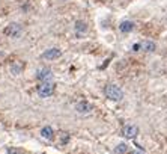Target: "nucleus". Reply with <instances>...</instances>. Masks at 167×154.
<instances>
[{
    "instance_id": "ddd939ff",
    "label": "nucleus",
    "mask_w": 167,
    "mask_h": 154,
    "mask_svg": "<svg viewBox=\"0 0 167 154\" xmlns=\"http://www.w3.org/2000/svg\"><path fill=\"white\" fill-rule=\"evenodd\" d=\"M75 30H77V33H84V32L87 30L86 23H84V21H81V20H78V21L75 23Z\"/></svg>"
},
{
    "instance_id": "9d476101",
    "label": "nucleus",
    "mask_w": 167,
    "mask_h": 154,
    "mask_svg": "<svg viewBox=\"0 0 167 154\" xmlns=\"http://www.w3.org/2000/svg\"><path fill=\"white\" fill-rule=\"evenodd\" d=\"M23 68H24V64L23 62H14L12 65H11V73L12 74H20L21 71H23Z\"/></svg>"
},
{
    "instance_id": "f257e3e1",
    "label": "nucleus",
    "mask_w": 167,
    "mask_h": 154,
    "mask_svg": "<svg viewBox=\"0 0 167 154\" xmlns=\"http://www.w3.org/2000/svg\"><path fill=\"white\" fill-rule=\"evenodd\" d=\"M104 94L108 100L111 101H120L123 98V92L120 91V88H117L116 85H107L104 88Z\"/></svg>"
},
{
    "instance_id": "1a4fd4ad",
    "label": "nucleus",
    "mask_w": 167,
    "mask_h": 154,
    "mask_svg": "<svg viewBox=\"0 0 167 154\" xmlns=\"http://www.w3.org/2000/svg\"><path fill=\"white\" fill-rule=\"evenodd\" d=\"M132 29H134V24H132L131 21H128V20H125V21H122V23L119 24V30H120L122 33H129Z\"/></svg>"
},
{
    "instance_id": "0eeeda50",
    "label": "nucleus",
    "mask_w": 167,
    "mask_h": 154,
    "mask_svg": "<svg viewBox=\"0 0 167 154\" xmlns=\"http://www.w3.org/2000/svg\"><path fill=\"white\" fill-rule=\"evenodd\" d=\"M92 109H93L92 104H89L87 101H80L75 104V110L78 113H89V112H92Z\"/></svg>"
},
{
    "instance_id": "20e7f679",
    "label": "nucleus",
    "mask_w": 167,
    "mask_h": 154,
    "mask_svg": "<svg viewBox=\"0 0 167 154\" xmlns=\"http://www.w3.org/2000/svg\"><path fill=\"white\" fill-rule=\"evenodd\" d=\"M62 56V50L60 49H48L42 53V59H47V61H54V59H59Z\"/></svg>"
},
{
    "instance_id": "39448f33",
    "label": "nucleus",
    "mask_w": 167,
    "mask_h": 154,
    "mask_svg": "<svg viewBox=\"0 0 167 154\" xmlns=\"http://www.w3.org/2000/svg\"><path fill=\"white\" fill-rule=\"evenodd\" d=\"M122 133H123V136L125 137H128V139H134L137 134H138V127L137 125H125L123 127V130H122Z\"/></svg>"
},
{
    "instance_id": "7ed1b4c3",
    "label": "nucleus",
    "mask_w": 167,
    "mask_h": 154,
    "mask_svg": "<svg viewBox=\"0 0 167 154\" xmlns=\"http://www.w3.org/2000/svg\"><path fill=\"white\" fill-rule=\"evenodd\" d=\"M3 32H5V35L9 36V38H18V36L21 35V26L17 24V23H11L9 26L5 27Z\"/></svg>"
},
{
    "instance_id": "f8f14e48",
    "label": "nucleus",
    "mask_w": 167,
    "mask_h": 154,
    "mask_svg": "<svg viewBox=\"0 0 167 154\" xmlns=\"http://www.w3.org/2000/svg\"><path fill=\"white\" fill-rule=\"evenodd\" d=\"M114 152L116 154H126L128 152V145L125 142H120L116 148H114Z\"/></svg>"
},
{
    "instance_id": "2eb2a0df",
    "label": "nucleus",
    "mask_w": 167,
    "mask_h": 154,
    "mask_svg": "<svg viewBox=\"0 0 167 154\" xmlns=\"http://www.w3.org/2000/svg\"><path fill=\"white\" fill-rule=\"evenodd\" d=\"M131 154H144V152H143V151H140V149H138V151H132V152H131Z\"/></svg>"
},
{
    "instance_id": "f03ea898",
    "label": "nucleus",
    "mask_w": 167,
    "mask_h": 154,
    "mask_svg": "<svg viewBox=\"0 0 167 154\" xmlns=\"http://www.w3.org/2000/svg\"><path fill=\"white\" fill-rule=\"evenodd\" d=\"M54 89H56V85L53 82H42L38 86V94L41 98H48L54 94Z\"/></svg>"
},
{
    "instance_id": "423d86ee",
    "label": "nucleus",
    "mask_w": 167,
    "mask_h": 154,
    "mask_svg": "<svg viewBox=\"0 0 167 154\" xmlns=\"http://www.w3.org/2000/svg\"><path fill=\"white\" fill-rule=\"evenodd\" d=\"M51 76H53V73H51L50 68H41V70L38 71V74H36V79H38V80H42V82H50Z\"/></svg>"
},
{
    "instance_id": "6e6552de",
    "label": "nucleus",
    "mask_w": 167,
    "mask_h": 154,
    "mask_svg": "<svg viewBox=\"0 0 167 154\" xmlns=\"http://www.w3.org/2000/svg\"><path fill=\"white\" fill-rule=\"evenodd\" d=\"M41 136H42L44 139H47V140H51V139L54 137V131H53V128H51L50 125H45V127H42V130H41Z\"/></svg>"
},
{
    "instance_id": "4468645a",
    "label": "nucleus",
    "mask_w": 167,
    "mask_h": 154,
    "mask_svg": "<svg viewBox=\"0 0 167 154\" xmlns=\"http://www.w3.org/2000/svg\"><path fill=\"white\" fill-rule=\"evenodd\" d=\"M8 154H20V151L14 149V148H8Z\"/></svg>"
},
{
    "instance_id": "9b49d317",
    "label": "nucleus",
    "mask_w": 167,
    "mask_h": 154,
    "mask_svg": "<svg viewBox=\"0 0 167 154\" xmlns=\"http://www.w3.org/2000/svg\"><path fill=\"white\" fill-rule=\"evenodd\" d=\"M140 47L144 50V52H153L155 50V42H152V41H144V42H141L140 44Z\"/></svg>"
}]
</instances>
